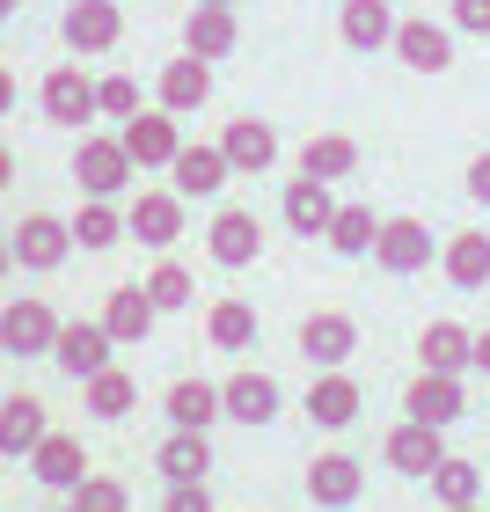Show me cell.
<instances>
[{"label":"cell","mask_w":490,"mask_h":512,"mask_svg":"<svg viewBox=\"0 0 490 512\" xmlns=\"http://www.w3.org/2000/svg\"><path fill=\"white\" fill-rule=\"evenodd\" d=\"M74 183H81V198H118L125 183H132L125 139H118V132H81V147H74Z\"/></svg>","instance_id":"6da1fadb"},{"label":"cell","mask_w":490,"mask_h":512,"mask_svg":"<svg viewBox=\"0 0 490 512\" xmlns=\"http://www.w3.org/2000/svg\"><path fill=\"white\" fill-rule=\"evenodd\" d=\"M66 322L44 308V300H15V308H0V352L8 359H52Z\"/></svg>","instance_id":"7a4b0ae2"},{"label":"cell","mask_w":490,"mask_h":512,"mask_svg":"<svg viewBox=\"0 0 490 512\" xmlns=\"http://www.w3.org/2000/svg\"><path fill=\"white\" fill-rule=\"evenodd\" d=\"M432 227L417 220V213H388L381 220V242H373V264L395 271V278H410V271H432Z\"/></svg>","instance_id":"3957f363"},{"label":"cell","mask_w":490,"mask_h":512,"mask_svg":"<svg viewBox=\"0 0 490 512\" xmlns=\"http://www.w3.org/2000/svg\"><path fill=\"white\" fill-rule=\"evenodd\" d=\"M359 491H366V461H359V454H344V447H322V454L308 461V498H315L322 512H344V505H359Z\"/></svg>","instance_id":"277c9868"},{"label":"cell","mask_w":490,"mask_h":512,"mask_svg":"<svg viewBox=\"0 0 490 512\" xmlns=\"http://www.w3.org/2000/svg\"><path fill=\"white\" fill-rule=\"evenodd\" d=\"M300 410H308L315 432H344V425H359L366 395H359V381L344 374V366H330V374H315V388L300 395Z\"/></svg>","instance_id":"5b68a950"},{"label":"cell","mask_w":490,"mask_h":512,"mask_svg":"<svg viewBox=\"0 0 490 512\" xmlns=\"http://www.w3.org/2000/svg\"><path fill=\"white\" fill-rule=\"evenodd\" d=\"M125 139V154H132V169H169V161L183 154V132H176V110H139L132 125H118Z\"/></svg>","instance_id":"8992f818"},{"label":"cell","mask_w":490,"mask_h":512,"mask_svg":"<svg viewBox=\"0 0 490 512\" xmlns=\"http://www.w3.org/2000/svg\"><path fill=\"white\" fill-rule=\"evenodd\" d=\"M44 118L66 125V132H88L103 118L96 110V81H88L81 66H52V74H44Z\"/></svg>","instance_id":"52a82bcc"},{"label":"cell","mask_w":490,"mask_h":512,"mask_svg":"<svg viewBox=\"0 0 490 512\" xmlns=\"http://www.w3.org/2000/svg\"><path fill=\"white\" fill-rule=\"evenodd\" d=\"M205 249H213L220 271H249L256 256H264V220L242 213V205H227V213H213V227H205Z\"/></svg>","instance_id":"ba28073f"},{"label":"cell","mask_w":490,"mask_h":512,"mask_svg":"<svg viewBox=\"0 0 490 512\" xmlns=\"http://www.w3.org/2000/svg\"><path fill=\"white\" fill-rule=\"evenodd\" d=\"M461 410H469V388H461V374H425V366H417V381L403 388V417H417V425H439V432H447Z\"/></svg>","instance_id":"9c48e42d"},{"label":"cell","mask_w":490,"mask_h":512,"mask_svg":"<svg viewBox=\"0 0 490 512\" xmlns=\"http://www.w3.org/2000/svg\"><path fill=\"white\" fill-rule=\"evenodd\" d=\"M300 352H308L315 374H330V366H352L359 352V330H352V315H337V308H315L308 322H300Z\"/></svg>","instance_id":"30bf717a"},{"label":"cell","mask_w":490,"mask_h":512,"mask_svg":"<svg viewBox=\"0 0 490 512\" xmlns=\"http://www.w3.org/2000/svg\"><path fill=\"white\" fill-rule=\"evenodd\" d=\"M8 242H15V264H22V271H59L66 256H74V227L52 220V213H30Z\"/></svg>","instance_id":"8fae6325"},{"label":"cell","mask_w":490,"mask_h":512,"mask_svg":"<svg viewBox=\"0 0 490 512\" xmlns=\"http://www.w3.org/2000/svg\"><path fill=\"white\" fill-rule=\"evenodd\" d=\"M59 37H66V52H110V44L125 37V15H118V0H74L59 22Z\"/></svg>","instance_id":"7c38bea8"},{"label":"cell","mask_w":490,"mask_h":512,"mask_svg":"<svg viewBox=\"0 0 490 512\" xmlns=\"http://www.w3.org/2000/svg\"><path fill=\"white\" fill-rule=\"evenodd\" d=\"M395 59L410 66V74H447L454 66V30L432 15H410L403 30H395Z\"/></svg>","instance_id":"4fadbf2b"},{"label":"cell","mask_w":490,"mask_h":512,"mask_svg":"<svg viewBox=\"0 0 490 512\" xmlns=\"http://www.w3.org/2000/svg\"><path fill=\"white\" fill-rule=\"evenodd\" d=\"M154 96H161V110L191 118V110H205V103H213V66H205V59H191V52H176V59L154 74Z\"/></svg>","instance_id":"5bb4252c"},{"label":"cell","mask_w":490,"mask_h":512,"mask_svg":"<svg viewBox=\"0 0 490 512\" xmlns=\"http://www.w3.org/2000/svg\"><path fill=\"white\" fill-rule=\"evenodd\" d=\"M395 30H403V15L388 0H344L337 8V37L352 52H395Z\"/></svg>","instance_id":"9a60e30c"},{"label":"cell","mask_w":490,"mask_h":512,"mask_svg":"<svg viewBox=\"0 0 490 512\" xmlns=\"http://www.w3.org/2000/svg\"><path fill=\"white\" fill-rule=\"evenodd\" d=\"M381 461L395 476H432L439 461H447V447H439V425H417V417H403L388 439H381Z\"/></svg>","instance_id":"2e32d148"},{"label":"cell","mask_w":490,"mask_h":512,"mask_svg":"<svg viewBox=\"0 0 490 512\" xmlns=\"http://www.w3.org/2000/svg\"><path fill=\"white\" fill-rule=\"evenodd\" d=\"M220 403L235 425H271L278 410H286V388H278L271 374H256V366H242L235 381H220Z\"/></svg>","instance_id":"e0dca14e"},{"label":"cell","mask_w":490,"mask_h":512,"mask_svg":"<svg viewBox=\"0 0 490 512\" xmlns=\"http://www.w3.org/2000/svg\"><path fill=\"white\" fill-rule=\"evenodd\" d=\"M110 352H118V337L103 330V315H96V322H66V330H59V344H52V359H59L74 381L103 374V366H110Z\"/></svg>","instance_id":"ac0fdd59"},{"label":"cell","mask_w":490,"mask_h":512,"mask_svg":"<svg viewBox=\"0 0 490 512\" xmlns=\"http://www.w3.org/2000/svg\"><path fill=\"white\" fill-rule=\"evenodd\" d=\"M169 176H176V198H220L227 176H235V161L220 154V139H213V147H191V139H183V154L169 161Z\"/></svg>","instance_id":"d6986e66"},{"label":"cell","mask_w":490,"mask_h":512,"mask_svg":"<svg viewBox=\"0 0 490 512\" xmlns=\"http://www.w3.org/2000/svg\"><path fill=\"white\" fill-rule=\"evenodd\" d=\"M81 476H88V447L74 432H44V447L30 454V483L37 491H74Z\"/></svg>","instance_id":"ffe728a7"},{"label":"cell","mask_w":490,"mask_h":512,"mask_svg":"<svg viewBox=\"0 0 490 512\" xmlns=\"http://www.w3.org/2000/svg\"><path fill=\"white\" fill-rule=\"evenodd\" d=\"M278 213H286V227L300 242H315V235H330V220H337V198H330V183H315V176H293L286 183V198H278Z\"/></svg>","instance_id":"44dd1931"},{"label":"cell","mask_w":490,"mask_h":512,"mask_svg":"<svg viewBox=\"0 0 490 512\" xmlns=\"http://www.w3.org/2000/svg\"><path fill=\"white\" fill-rule=\"evenodd\" d=\"M476 359V330H461V322H425L417 330V366L425 374H469Z\"/></svg>","instance_id":"7402d4cb"},{"label":"cell","mask_w":490,"mask_h":512,"mask_svg":"<svg viewBox=\"0 0 490 512\" xmlns=\"http://www.w3.org/2000/svg\"><path fill=\"white\" fill-rule=\"evenodd\" d=\"M125 227H132V242L169 249V242L183 235V198H176V191H139V205L125 213Z\"/></svg>","instance_id":"603a6c76"},{"label":"cell","mask_w":490,"mask_h":512,"mask_svg":"<svg viewBox=\"0 0 490 512\" xmlns=\"http://www.w3.org/2000/svg\"><path fill=\"white\" fill-rule=\"evenodd\" d=\"M44 403L37 395H0V454L8 461H22V454H37L44 447Z\"/></svg>","instance_id":"cb8c5ba5"},{"label":"cell","mask_w":490,"mask_h":512,"mask_svg":"<svg viewBox=\"0 0 490 512\" xmlns=\"http://www.w3.org/2000/svg\"><path fill=\"white\" fill-rule=\"evenodd\" d=\"M242 44V22H235V8H191V22H183V52L191 59H227Z\"/></svg>","instance_id":"d4e9b609"},{"label":"cell","mask_w":490,"mask_h":512,"mask_svg":"<svg viewBox=\"0 0 490 512\" xmlns=\"http://www.w3.org/2000/svg\"><path fill=\"white\" fill-rule=\"evenodd\" d=\"M220 154L235 161V176H264L271 161H278V132L264 118H235V125L220 132Z\"/></svg>","instance_id":"484cf974"},{"label":"cell","mask_w":490,"mask_h":512,"mask_svg":"<svg viewBox=\"0 0 490 512\" xmlns=\"http://www.w3.org/2000/svg\"><path fill=\"white\" fill-rule=\"evenodd\" d=\"M154 322H161V308L147 300V286H118V293L103 300V330L118 337V344H147Z\"/></svg>","instance_id":"4316f807"},{"label":"cell","mask_w":490,"mask_h":512,"mask_svg":"<svg viewBox=\"0 0 490 512\" xmlns=\"http://www.w3.org/2000/svg\"><path fill=\"white\" fill-rule=\"evenodd\" d=\"M439 271H447L461 293L490 286V235H483V227H461V235H447V249H439Z\"/></svg>","instance_id":"83f0119b"},{"label":"cell","mask_w":490,"mask_h":512,"mask_svg":"<svg viewBox=\"0 0 490 512\" xmlns=\"http://www.w3.org/2000/svg\"><path fill=\"white\" fill-rule=\"evenodd\" d=\"M154 469L169 483H205V476H213V439H205V432H169L154 447Z\"/></svg>","instance_id":"f1b7e54d"},{"label":"cell","mask_w":490,"mask_h":512,"mask_svg":"<svg viewBox=\"0 0 490 512\" xmlns=\"http://www.w3.org/2000/svg\"><path fill=\"white\" fill-rule=\"evenodd\" d=\"M74 227V249H118L132 227H125V213H118V198H81V213L66 220Z\"/></svg>","instance_id":"f546056e"},{"label":"cell","mask_w":490,"mask_h":512,"mask_svg":"<svg viewBox=\"0 0 490 512\" xmlns=\"http://www.w3.org/2000/svg\"><path fill=\"white\" fill-rule=\"evenodd\" d=\"M213 417H227V403H220L213 381H176L169 388V425L176 432H213Z\"/></svg>","instance_id":"4dcf8cb0"},{"label":"cell","mask_w":490,"mask_h":512,"mask_svg":"<svg viewBox=\"0 0 490 512\" xmlns=\"http://www.w3.org/2000/svg\"><path fill=\"white\" fill-rule=\"evenodd\" d=\"M352 169H359V139H344V132H315L300 147V176H315V183H337Z\"/></svg>","instance_id":"1f68e13d"},{"label":"cell","mask_w":490,"mask_h":512,"mask_svg":"<svg viewBox=\"0 0 490 512\" xmlns=\"http://www.w3.org/2000/svg\"><path fill=\"white\" fill-rule=\"evenodd\" d=\"M205 337H213L220 352H249V344H256V308L235 300V293L213 300V308H205Z\"/></svg>","instance_id":"d6a6232c"},{"label":"cell","mask_w":490,"mask_h":512,"mask_svg":"<svg viewBox=\"0 0 490 512\" xmlns=\"http://www.w3.org/2000/svg\"><path fill=\"white\" fill-rule=\"evenodd\" d=\"M81 395H88V410H96V417H132V410H139V381L125 374V366H103V374H88Z\"/></svg>","instance_id":"836d02e7"},{"label":"cell","mask_w":490,"mask_h":512,"mask_svg":"<svg viewBox=\"0 0 490 512\" xmlns=\"http://www.w3.org/2000/svg\"><path fill=\"white\" fill-rule=\"evenodd\" d=\"M330 242L337 256H373V242H381V220H373V205H337V220H330Z\"/></svg>","instance_id":"e575fe53"},{"label":"cell","mask_w":490,"mask_h":512,"mask_svg":"<svg viewBox=\"0 0 490 512\" xmlns=\"http://www.w3.org/2000/svg\"><path fill=\"white\" fill-rule=\"evenodd\" d=\"M425 483H432V498L447 505V512H454V505H476V498H483V469H476V461H461V454H447V461H439V469H432Z\"/></svg>","instance_id":"d590c367"},{"label":"cell","mask_w":490,"mask_h":512,"mask_svg":"<svg viewBox=\"0 0 490 512\" xmlns=\"http://www.w3.org/2000/svg\"><path fill=\"white\" fill-rule=\"evenodd\" d=\"M147 300H154L161 315H176V308H191V300H198V278L183 271L176 256H161V264L147 271Z\"/></svg>","instance_id":"8d00e7d4"},{"label":"cell","mask_w":490,"mask_h":512,"mask_svg":"<svg viewBox=\"0 0 490 512\" xmlns=\"http://www.w3.org/2000/svg\"><path fill=\"white\" fill-rule=\"evenodd\" d=\"M125 505H132V491H125L118 476H96V469L66 491V512H125Z\"/></svg>","instance_id":"74e56055"},{"label":"cell","mask_w":490,"mask_h":512,"mask_svg":"<svg viewBox=\"0 0 490 512\" xmlns=\"http://www.w3.org/2000/svg\"><path fill=\"white\" fill-rule=\"evenodd\" d=\"M96 110H103V118H118V125H132L139 110H147V103H139V81L132 74H103L96 81Z\"/></svg>","instance_id":"f35d334b"},{"label":"cell","mask_w":490,"mask_h":512,"mask_svg":"<svg viewBox=\"0 0 490 512\" xmlns=\"http://www.w3.org/2000/svg\"><path fill=\"white\" fill-rule=\"evenodd\" d=\"M161 512H213V491H205V483H169Z\"/></svg>","instance_id":"ab89813d"},{"label":"cell","mask_w":490,"mask_h":512,"mask_svg":"<svg viewBox=\"0 0 490 512\" xmlns=\"http://www.w3.org/2000/svg\"><path fill=\"white\" fill-rule=\"evenodd\" d=\"M454 30L461 37H490V0H454Z\"/></svg>","instance_id":"60d3db41"},{"label":"cell","mask_w":490,"mask_h":512,"mask_svg":"<svg viewBox=\"0 0 490 512\" xmlns=\"http://www.w3.org/2000/svg\"><path fill=\"white\" fill-rule=\"evenodd\" d=\"M461 191H469L476 205H490V154H476V161H469V176H461Z\"/></svg>","instance_id":"b9f144b4"},{"label":"cell","mask_w":490,"mask_h":512,"mask_svg":"<svg viewBox=\"0 0 490 512\" xmlns=\"http://www.w3.org/2000/svg\"><path fill=\"white\" fill-rule=\"evenodd\" d=\"M469 374H490V330H476V359H469Z\"/></svg>","instance_id":"7bdbcfd3"},{"label":"cell","mask_w":490,"mask_h":512,"mask_svg":"<svg viewBox=\"0 0 490 512\" xmlns=\"http://www.w3.org/2000/svg\"><path fill=\"white\" fill-rule=\"evenodd\" d=\"M8 110H15V74L0 66V118H8Z\"/></svg>","instance_id":"ee69618b"},{"label":"cell","mask_w":490,"mask_h":512,"mask_svg":"<svg viewBox=\"0 0 490 512\" xmlns=\"http://www.w3.org/2000/svg\"><path fill=\"white\" fill-rule=\"evenodd\" d=\"M8 183H15V154L0 147V191H8Z\"/></svg>","instance_id":"f6af8a7d"},{"label":"cell","mask_w":490,"mask_h":512,"mask_svg":"<svg viewBox=\"0 0 490 512\" xmlns=\"http://www.w3.org/2000/svg\"><path fill=\"white\" fill-rule=\"evenodd\" d=\"M8 271H15V242H8V235H0V278H8Z\"/></svg>","instance_id":"bcb514c9"},{"label":"cell","mask_w":490,"mask_h":512,"mask_svg":"<svg viewBox=\"0 0 490 512\" xmlns=\"http://www.w3.org/2000/svg\"><path fill=\"white\" fill-rule=\"evenodd\" d=\"M191 8H235V0H191Z\"/></svg>","instance_id":"7dc6e473"},{"label":"cell","mask_w":490,"mask_h":512,"mask_svg":"<svg viewBox=\"0 0 490 512\" xmlns=\"http://www.w3.org/2000/svg\"><path fill=\"white\" fill-rule=\"evenodd\" d=\"M15 8H22V0H0V22H8V15H15Z\"/></svg>","instance_id":"c3c4849f"},{"label":"cell","mask_w":490,"mask_h":512,"mask_svg":"<svg viewBox=\"0 0 490 512\" xmlns=\"http://www.w3.org/2000/svg\"><path fill=\"white\" fill-rule=\"evenodd\" d=\"M454 512H483V505H454Z\"/></svg>","instance_id":"681fc988"}]
</instances>
